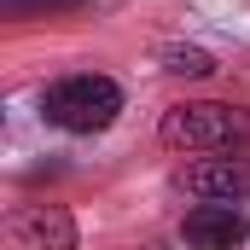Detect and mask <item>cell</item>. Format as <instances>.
<instances>
[{"mask_svg": "<svg viewBox=\"0 0 250 250\" xmlns=\"http://www.w3.org/2000/svg\"><path fill=\"white\" fill-rule=\"evenodd\" d=\"M157 140L181 157H215V151H239L250 140V111L239 105H221V99H187V105H169Z\"/></svg>", "mask_w": 250, "mask_h": 250, "instance_id": "obj_1", "label": "cell"}, {"mask_svg": "<svg viewBox=\"0 0 250 250\" xmlns=\"http://www.w3.org/2000/svg\"><path fill=\"white\" fill-rule=\"evenodd\" d=\"M82 6L87 0H0V12L18 18V23L23 18H64V12H82Z\"/></svg>", "mask_w": 250, "mask_h": 250, "instance_id": "obj_6", "label": "cell"}, {"mask_svg": "<svg viewBox=\"0 0 250 250\" xmlns=\"http://www.w3.org/2000/svg\"><path fill=\"white\" fill-rule=\"evenodd\" d=\"M181 187L204 204H239V198H250V157H233V151L192 157L181 169Z\"/></svg>", "mask_w": 250, "mask_h": 250, "instance_id": "obj_4", "label": "cell"}, {"mask_svg": "<svg viewBox=\"0 0 250 250\" xmlns=\"http://www.w3.org/2000/svg\"><path fill=\"white\" fill-rule=\"evenodd\" d=\"M123 111V87L111 76H93V70H76V76H59L47 93H41V117L64 134H99V128L117 123Z\"/></svg>", "mask_w": 250, "mask_h": 250, "instance_id": "obj_2", "label": "cell"}, {"mask_svg": "<svg viewBox=\"0 0 250 250\" xmlns=\"http://www.w3.org/2000/svg\"><path fill=\"white\" fill-rule=\"evenodd\" d=\"M6 250H76V215L64 204H23L0 227Z\"/></svg>", "mask_w": 250, "mask_h": 250, "instance_id": "obj_3", "label": "cell"}, {"mask_svg": "<svg viewBox=\"0 0 250 250\" xmlns=\"http://www.w3.org/2000/svg\"><path fill=\"white\" fill-rule=\"evenodd\" d=\"M181 239L192 250H239L250 239V221H245V209H233V204H198L181 221Z\"/></svg>", "mask_w": 250, "mask_h": 250, "instance_id": "obj_5", "label": "cell"}, {"mask_svg": "<svg viewBox=\"0 0 250 250\" xmlns=\"http://www.w3.org/2000/svg\"><path fill=\"white\" fill-rule=\"evenodd\" d=\"M163 70H169V76H209L215 59H209L204 47H169V53H163Z\"/></svg>", "mask_w": 250, "mask_h": 250, "instance_id": "obj_7", "label": "cell"}]
</instances>
